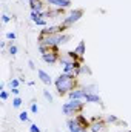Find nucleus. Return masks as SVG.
Here are the masks:
<instances>
[{"mask_svg": "<svg viewBox=\"0 0 131 132\" xmlns=\"http://www.w3.org/2000/svg\"><path fill=\"white\" fill-rule=\"evenodd\" d=\"M77 71L74 72H69V74H60L56 80H54V86H56V91H57V95L60 97H65L68 95L72 89L79 88V83H77Z\"/></svg>", "mask_w": 131, "mask_h": 132, "instance_id": "f257e3e1", "label": "nucleus"}, {"mask_svg": "<svg viewBox=\"0 0 131 132\" xmlns=\"http://www.w3.org/2000/svg\"><path fill=\"white\" fill-rule=\"evenodd\" d=\"M69 40H71V34H66V32L48 34V35H42V34H39L37 45L48 46V48H59L60 45H65V43H68Z\"/></svg>", "mask_w": 131, "mask_h": 132, "instance_id": "f03ea898", "label": "nucleus"}, {"mask_svg": "<svg viewBox=\"0 0 131 132\" xmlns=\"http://www.w3.org/2000/svg\"><path fill=\"white\" fill-rule=\"evenodd\" d=\"M66 126L69 132H90V120L83 114H79L76 117L66 118Z\"/></svg>", "mask_w": 131, "mask_h": 132, "instance_id": "7ed1b4c3", "label": "nucleus"}, {"mask_svg": "<svg viewBox=\"0 0 131 132\" xmlns=\"http://www.w3.org/2000/svg\"><path fill=\"white\" fill-rule=\"evenodd\" d=\"M85 100H68L66 103L62 104V112L66 118L76 117L79 114H82V111L85 109Z\"/></svg>", "mask_w": 131, "mask_h": 132, "instance_id": "20e7f679", "label": "nucleus"}, {"mask_svg": "<svg viewBox=\"0 0 131 132\" xmlns=\"http://www.w3.org/2000/svg\"><path fill=\"white\" fill-rule=\"evenodd\" d=\"M37 46H39L40 57L46 65H54L60 60L62 54H60L59 48H48V46H42V45H37Z\"/></svg>", "mask_w": 131, "mask_h": 132, "instance_id": "39448f33", "label": "nucleus"}, {"mask_svg": "<svg viewBox=\"0 0 131 132\" xmlns=\"http://www.w3.org/2000/svg\"><path fill=\"white\" fill-rule=\"evenodd\" d=\"M82 17H83V9H80V8L71 9L69 12H66V15L63 17V20H62L60 25H62L65 29H69V28H72L74 23H77Z\"/></svg>", "mask_w": 131, "mask_h": 132, "instance_id": "423d86ee", "label": "nucleus"}, {"mask_svg": "<svg viewBox=\"0 0 131 132\" xmlns=\"http://www.w3.org/2000/svg\"><path fill=\"white\" fill-rule=\"evenodd\" d=\"M108 125L103 117H94L90 120V132H106Z\"/></svg>", "mask_w": 131, "mask_h": 132, "instance_id": "0eeeda50", "label": "nucleus"}, {"mask_svg": "<svg viewBox=\"0 0 131 132\" xmlns=\"http://www.w3.org/2000/svg\"><path fill=\"white\" fill-rule=\"evenodd\" d=\"M46 5L49 8H59V9H71L72 2L71 0H46Z\"/></svg>", "mask_w": 131, "mask_h": 132, "instance_id": "6e6552de", "label": "nucleus"}, {"mask_svg": "<svg viewBox=\"0 0 131 132\" xmlns=\"http://www.w3.org/2000/svg\"><path fill=\"white\" fill-rule=\"evenodd\" d=\"M79 60H83V59H80L74 51H69V52H65V54L60 55L59 63L60 65H66V63H72V62H79Z\"/></svg>", "mask_w": 131, "mask_h": 132, "instance_id": "1a4fd4ad", "label": "nucleus"}, {"mask_svg": "<svg viewBox=\"0 0 131 132\" xmlns=\"http://www.w3.org/2000/svg\"><path fill=\"white\" fill-rule=\"evenodd\" d=\"M86 91L83 89V86H79V88H76V89H72L66 97L69 100H85V97H86Z\"/></svg>", "mask_w": 131, "mask_h": 132, "instance_id": "9d476101", "label": "nucleus"}, {"mask_svg": "<svg viewBox=\"0 0 131 132\" xmlns=\"http://www.w3.org/2000/svg\"><path fill=\"white\" fill-rule=\"evenodd\" d=\"M57 32H66V29L59 23V25H48V26H45L40 34L42 35H48V34H57Z\"/></svg>", "mask_w": 131, "mask_h": 132, "instance_id": "9b49d317", "label": "nucleus"}, {"mask_svg": "<svg viewBox=\"0 0 131 132\" xmlns=\"http://www.w3.org/2000/svg\"><path fill=\"white\" fill-rule=\"evenodd\" d=\"M30 2V8L31 11H37V12H45L49 6L43 3V0H28Z\"/></svg>", "mask_w": 131, "mask_h": 132, "instance_id": "f8f14e48", "label": "nucleus"}, {"mask_svg": "<svg viewBox=\"0 0 131 132\" xmlns=\"http://www.w3.org/2000/svg\"><path fill=\"white\" fill-rule=\"evenodd\" d=\"M37 78H39L43 85H46V86H49V85H53V83H54L53 77H51L46 71H43V69H37Z\"/></svg>", "mask_w": 131, "mask_h": 132, "instance_id": "ddd939ff", "label": "nucleus"}, {"mask_svg": "<svg viewBox=\"0 0 131 132\" xmlns=\"http://www.w3.org/2000/svg\"><path fill=\"white\" fill-rule=\"evenodd\" d=\"M85 101L86 103H93V104H102V98H100V95H99L97 92H91V94H86V97H85Z\"/></svg>", "mask_w": 131, "mask_h": 132, "instance_id": "4468645a", "label": "nucleus"}, {"mask_svg": "<svg viewBox=\"0 0 131 132\" xmlns=\"http://www.w3.org/2000/svg\"><path fill=\"white\" fill-rule=\"evenodd\" d=\"M74 52H76L80 59H83V55L86 54V45H85V40H80V42L77 43V46L74 48Z\"/></svg>", "mask_w": 131, "mask_h": 132, "instance_id": "2eb2a0df", "label": "nucleus"}, {"mask_svg": "<svg viewBox=\"0 0 131 132\" xmlns=\"http://www.w3.org/2000/svg\"><path fill=\"white\" fill-rule=\"evenodd\" d=\"M93 72H91V69H90V66L85 65V63H82L80 65V68L77 69V75L80 77V75H91Z\"/></svg>", "mask_w": 131, "mask_h": 132, "instance_id": "dca6fc26", "label": "nucleus"}, {"mask_svg": "<svg viewBox=\"0 0 131 132\" xmlns=\"http://www.w3.org/2000/svg\"><path fill=\"white\" fill-rule=\"evenodd\" d=\"M103 118H105L106 125H114V123H120V121H119V118H117V115H106V117H103Z\"/></svg>", "mask_w": 131, "mask_h": 132, "instance_id": "f3484780", "label": "nucleus"}, {"mask_svg": "<svg viewBox=\"0 0 131 132\" xmlns=\"http://www.w3.org/2000/svg\"><path fill=\"white\" fill-rule=\"evenodd\" d=\"M17 52H19V49H17V46H16V45H14L12 42H9V46H8V54L14 57V55H16Z\"/></svg>", "mask_w": 131, "mask_h": 132, "instance_id": "a211bd4d", "label": "nucleus"}, {"mask_svg": "<svg viewBox=\"0 0 131 132\" xmlns=\"http://www.w3.org/2000/svg\"><path fill=\"white\" fill-rule=\"evenodd\" d=\"M42 94H43V97H45V100H46L48 103H53V100H54V97L51 95V92H49L48 89H43V91H42Z\"/></svg>", "mask_w": 131, "mask_h": 132, "instance_id": "6ab92c4d", "label": "nucleus"}, {"mask_svg": "<svg viewBox=\"0 0 131 132\" xmlns=\"http://www.w3.org/2000/svg\"><path fill=\"white\" fill-rule=\"evenodd\" d=\"M30 19H31L33 22H37L39 19H42V12H37V11H31V14H30Z\"/></svg>", "mask_w": 131, "mask_h": 132, "instance_id": "aec40b11", "label": "nucleus"}, {"mask_svg": "<svg viewBox=\"0 0 131 132\" xmlns=\"http://www.w3.org/2000/svg\"><path fill=\"white\" fill-rule=\"evenodd\" d=\"M19 120H20V121H30L28 112H26V111H22V112L19 114Z\"/></svg>", "mask_w": 131, "mask_h": 132, "instance_id": "412c9836", "label": "nucleus"}, {"mask_svg": "<svg viewBox=\"0 0 131 132\" xmlns=\"http://www.w3.org/2000/svg\"><path fill=\"white\" fill-rule=\"evenodd\" d=\"M22 103H23V101H22V98H20L19 95H16V97L12 98V106H14V108H20Z\"/></svg>", "mask_w": 131, "mask_h": 132, "instance_id": "4be33fe9", "label": "nucleus"}, {"mask_svg": "<svg viewBox=\"0 0 131 132\" xmlns=\"http://www.w3.org/2000/svg\"><path fill=\"white\" fill-rule=\"evenodd\" d=\"M34 23H35L37 26H42V28L48 26V20H46V19H43V17H42V19H39V20H37V22H34Z\"/></svg>", "mask_w": 131, "mask_h": 132, "instance_id": "5701e85b", "label": "nucleus"}, {"mask_svg": "<svg viewBox=\"0 0 131 132\" xmlns=\"http://www.w3.org/2000/svg\"><path fill=\"white\" fill-rule=\"evenodd\" d=\"M22 81H20V78H12L11 81H9V88L12 89V88H19V85H20Z\"/></svg>", "mask_w": 131, "mask_h": 132, "instance_id": "b1692460", "label": "nucleus"}, {"mask_svg": "<svg viewBox=\"0 0 131 132\" xmlns=\"http://www.w3.org/2000/svg\"><path fill=\"white\" fill-rule=\"evenodd\" d=\"M6 38H8V42H14V40L17 38V35H16L14 31H8V32H6Z\"/></svg>", "mask_w": 131, "mask_h": 132, "instance_id": "393cba45", "label": "nucleus"}, {"mask_svg": "<svg viewBox=\"0 0 131 132\" xmlns=\"http://www.w3.org/2000/svg\"><path fill=\"white\" fill-rule=\"evenodd\" d=\"M30 112H31V114H37V112H39V104H37V103H31Z\"/></svg>", "mask_w": 131, "mask_h": 132, "instance_id": "a878e982", "label": "nucleus"}, {"mask_svg": "<svg viewBox=\"0 0 131 132\" xmlns=\"http://www.w3.org/2000/svg\"><path fill=\"white\" fill-rule=\"evenodd\" d=\"M0 98L3 100V101H6V100L9 98V92L8 91H0Z\"/></svg>", "mask_w": 131, "mask_h": 132, "instance_id": "bb28decb", "label": "nucleus"}, {"mask_svg": "<svg viewBox=\"0 0 131 132\" xmlns=\"http://www.w3.org/2000/svg\"><path fill=\"white\" fill-rule=\"evenodd\" d=\"M30 132H42V131H40V128H39L35 123H31V126H30Z\"/></svg>", "mask_w": 131, "mask_h": 132, "instance_id": "cd10ccee", "label": "nucleus"}, {"mask_svg": "<svg viewBox=\"0 0 131 132\" xmlns=\"http://www.w3.org/2000/svg\"><path fill=\"white\" fill-rule=\"evenodd\" d=\"M2 22H3V23H9V22H11V17H9L8 14H2Z\"/></svg>", "mask_w": 131, "mask_h": 132, "instance_id": "c85d7f7f", "label": "nucleus"}, {"mask_svg": "<svg viewBox=\"0 0 131 132\" xmlns=\"http://www.w3.org/2000/svg\"><path fill=\"white\" fill-rule=\"evenodd\" d=\"M28 68H30L31 71H35V63H34L33 60H28Z\"/></svg>", "mask_w": 131, "mask_h": 132, "instance_id": "c756f323", "label": "nucleus"}, {"mask_svg": "<svg viewBox=\"0 0 131 132\" xmlns=\"http://www.w3.org/2000/svg\"><path fill=\"white\" fill-rule=\"evenodd\" d=\"M11 92H12L14 95H19V94H20V89H19V88H12V89H11Z\"/></svg>", "mask_w": 131, "mask_h": 132, "instance_id": "7c9ffc66", "label": "nucleus"}, {"mask_svg": "<svg viewBox=\"0 0 131 132\" xmlns=\"http://www.w3.org/2000/svg\"><path fill=\"white\" fill-rule=\"evenodd\" d=\"M6 46H8V43H6V42H2V43H0V48H2V49H5Z\"/></svg>", "mask_w": 131, "mask_h": 132, "instance_id": "2f4dec72", "label": "nucleus"}]
</instances>
